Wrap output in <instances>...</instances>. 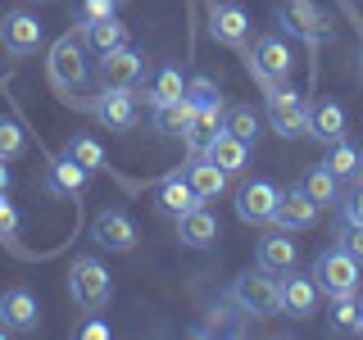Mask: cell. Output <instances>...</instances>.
<instances>
[{
	"instance_id": "obj_1",
	"label": "cell",
	"mask_w": 363,
	"mask_h": 340,
	"mask_svg": "<svg viewBox=\"0 0 363 340\" xmlns=\"http://www.w3.org/2000/svg\"><path fill=\"white\" fill-rule=\"evenodd\" d=\"M45 73H50V86L60 91L64 100H73V91L86 86L91 77V64H86V45L68 32V37H60L50 45V55H45Z\"/></svg>"
},
{
	"instance_id": "obj_2",
	"label": "cell",
	"mask_w": 363,
	"mask_h": 340,
	"mask_svg": "<svg viewBox=\"0 0 363 340\" xmlns=\"http://www.w3.org/2000/svg\"><path fill=\"white\" fill-rule=\"evenodd\" d=\"M68 295H73V304L82 313H100L109 304V295H113V277H109V268L100 264V259H73V268H68Z\"/></svg>"
},
{
	"instance_id": "obj_3",
	"label": "cell",
	"mask_w": 363,
	"mask_h": 340,
	"mask_svg": "<svg viewBox=\"0 0 363 340\" xmlns=\"http://www.w3.org/2000/svg\"><path fill=\"white\" fill-rule=\"evenodd\" d=\"M309 277L318 281V290H323L327 300H332V295H359V286H363V268H359V259L350 254L345 245L323 249V254L313 259Z\"/></svg>"
},
{
	"instance_id": "obj_4",
	"label": "cell",
	"mask_w": 363,
	"mask_h": 340,
	"mask_svg": "<svg viewBox=\"0 0 363 340\" xmlns=\"http://www.w3.org/2000/svg\"><path fill=\"white\" fill-rule=\"evenodd\" d=\"M232 300L241 304L245 313H255V317L281 313V281H277V272H268V268L241 272V277L232 281Z\"/></svg>"
},
{
	"instance_id": "obj_5",
	"label": "cell",
	"mask_w": 363,
	"mask_h": 340,
	"mask_svg": "<svg viewBox=\"0 0 363 340\" xmlns=\"http://www.w3.org/2000/svg\"><path fill=\"white\" fill-rule=\"evenodd\" d=\"M245 68H250V77H255L264 91L286 86V82H291V68H295L291 45L281 41V37H259L255 50H250V60H245Z\"/></svg>"
},
{
	"instance_id": "obj_6",
	"label": "cell",
	"mask_w": 363,
	"mask_h": 340,
	"mask_svg": "<svg viewBox=\"0 0 363 340\" xmlns=\"http://www.w3.org/2000/svg\"><path fill=\"white\" fill-rule=\"evenodd\" d=\"M268 123L277 136H309V105H304L300 91L291 86H272L268 91Z\"/></svg>"
},
{
	"instance_id": "obj_7",
	"label": "cell",
	"mask_w": 363,
	"mask_h": 340,
	"mask_svg": "<svg viewBox=\"0 0 363 340\" xmlns=\"http://www.w3.org/2000/svg\"><path fill=\"white\" fill-rule=\"evenodd\" d=\"M277 200H281V191L272 181H245L236 191V218L250 222V227H268L277 218Z\"/></svg>"
},
{
	"instance_id": "obj_8",
	"label": "cell",
	"mask_w": 363,
	"mask_h": 340,
	"mask_svg": "<svg viewBox=\"0 0 363 340\" xmlns=\"http://www.w3.org/2000/svg\"><path fill=\"white\" fill-rule=\"evenodd\" d=\"M45 41V28L37 14H28V9H9L5 18H0V45H5L9 55H37V45Z\"/></svg>"
},
{
	"instance_id": "obj_9",
	"label": "cell",
	"mask_w": 363,
	"mask_h": 340,
	"mask_svg": "<svg viewBox=\"0 0 363 340\" xmlns=\"http://www.w3.org/2000/svg\"><path fill=\"white\" fill-rule=\"evenodd\" d=\"M91 113H96V123L109 128V132H132L136 128V96L123 91V86H105L91 100Z\"/></svg>"
},
{
	"instance_id": "obj_10",
	"label": "cell",
	"mask_w": 363,
	"mask_h": 340,
	"mask_svg": "<svg viewBox=\"0 0 363 340\" xmlns=\"http://www.w3.org/2000/svg\"><path fill=\"white\" fill-rule=\"evenodd\" d=\"M209 37L227 45V50H241L245 37H250V14L232 0H213L209 5Z\"/></svg>"
},
{
	"instance_id": "obj_11",
	"label": "cell",
	"mask_w": 363,
	"mask_h": 340,
	"mask_svg": "<svg viewBox=\"0 0 363 340\" xmlns=\"http://www.w3.org/2000/svg\"><path fill=\"white\" fill-rule=\"evenodd\" d=\"M141 73H145V55L132 50V45H118V50L100 55V82H105V86L132 91L136 82H141Z\"/></svg>"
},
{
	"instance_id": "obj_12",
	"label": "cell",
	"mask_w": 363,
	"mask_h": 340,
	"mask_svg": "<svg viewBox=\"0 0 363 340\" xmlns=\"http://www.w3.org/2000/svg\"><path fill=\"white\" fill-rule=\"evenodd\" d=\"M91 236H96L100 249H113V254H128L136 245V222L123 209H100L96 222H91Z\"/></svg>"
},
{
	"instance_id": "obj_13",
	"label": "cell",
	"mask_w": 363,
	"mask_h": 340,
	"mask_svg": "<svg viewBox=\"0 0 363 340\" xmlns=\"http://www.w3.org/2000/svg\"><path fill=\"white\" fill-rule=\"evenodd\" d=\"M0 322L9 327V332H18V336H28V332H37V322H41V304H37V295L32 290H5L0 295Z\"/></svg>"
},
{
	"instance_id": "obj_14",
	"label": "cell",
	"mask_w": 363,
	"mask_h": 340,
	"mask_svg": "<svg viewBox=\"0 0 363 340\" xmlns=\"http://www.w3.org/2000/svg\"><path fill=\"white\" fill-rule=\"evenodd\" d=\"M155 204H159V213H168V218H182V213H191L204 200L196 196V186L186 181V173H168L155 186Z\"/></svg>"
},
{
	"instance_id": "obj_15",
	"label": "cell",
	"mask_w": 363,
	"mask_h": 340,
	"mask_svg": "<svg viewBox=\"0 0 363 340\" xmlns=\"http://www.w3.org/2000/svg\"><path fill=\"white\" fill-rule=\"evenodd\" d=\"M313 222H318V204L304 196L300 186H295V191H281V200H277V218H272V227H281V232H309Z\"/></svg>"
},
{
	"instance_id": "obj_16",
	"label": "cell",
	"mask_w": 363,
	"mask_h": 340,
	"mask_svg": "<svg viewBox=\"0 0 363 340\" xmlns=\"http://www.w3.org/2000/svg\"><path fill=\"white\" fill-rule=\"evenodd\" d=\"M86 168L82 164H73V159L68 154H60V159H50V164H45V191H50V196H64V200H73V196H82L86 191Z\"/></svg>"
},
{
	"instance_id": "obj_17",
	"label": "cell",
	"mask_w": 363,
	"mask_h": 340,
	"mask_svg": "<svg viewBox=\"0 0 363 340\" xmlns=\"http://www.w3.org/2000/svg\"><path fill=\"white\" fill-rule=\"evenodd\" d=\"M318 304H323L318 281H313V277H295V268H291V277L281 281V313H291V317H313Z\"/></svg>"
},
{
	"instance_id": "obj_18",
	"label": "cell",
	"mask_w": 363,
	"mask_h": 340,
	"mask_svg": "<svg viewBox=\"0 0 363 340\" xmlns=\"http://www.w3.org/2000/svg\"><path fill=\"white\" fill-rule=\"evenodd\" d=\"M182 173H186V181L196 186V196H200V200H218L223 191H227V181H232V177H227V173H223V168L213 164V159L204 154V150L191 154V164L182 168Z\"/></svg>"
},
{
	"instance_id": "obj_19",
	"label": "cell",
	"mask_w": 363,
	"mask_h": 340,
	"mask_svg": "<svg viewBox=\"0 0 363 340\" xmlns=\"http://www.w3.org/2000/svg\"><path fill=\"white\" fill-rule=\"evenodd\" d=\"M295 259H300V249H295V241H291V232H268L264 241H259V254H255V264L259 268H268V272H291L295 268Z\"/></svg>"
},
{
	"instance_id": "obj_20",
	"label": "cell",
	"mask_w": 363,
	"mask_h": 340,
	"mask_svg": "<svg viewBox=\"0 0 363 340\" xmlns=\"http://www.w3.org/2000/svg\"><path fill=\"white\" fill-rule=\"evenodd\" d=\"M204 154H209V159L223 168L227 177H241V173H245V164H250V145L241 141V136H232L227 128H223L218 136H213L209 145H204Z\"/></svg>"
},
{
	"instance_id": "obj_21",
	"label": "cell",
	"mask_w": 363,
	"mask_h": 340,
	"mask_svg": "<svg viewBox=\"0 0 363 340\" xmlns=\"http://www.w3.org/2000/svg\"><path fill=\"white\" fill-rule=\"evenodd\" d=\"M177 236H182V245H191V249H209L218 241V218H213L204 204H196L191 213L177 218Z\"/></svg>"
},
{
	"instance_id": "obj_22",
	"label": "cell",
	"mask_w": 363,
	"mask_h": 340,
	"mask_svg": "<svg viewBox=\"0 0 363 340\" xmlns=\"http://www.w3.org/2000/svg\"><path fill=\"white\" fill-rule=\"evenodd\" d=\"M309 136H318L323 145H332L345 136V109L336 105V100H318L309 105Z\"/></svg>"
},
{
	"instance_id": "obj_23",
	"label": "cell",
	"mask_w": 363,
	"mask_h": 340,
	"mask_svg": "<svg viewBox=\"0 0 363 340\" xmlns=\"http://www.w3.org/2000/svg\"><path fill=\"white\" fill-rule=\"evenodd\" d=\"M218 132H223V96H218V100H209V105H196V118H191V132H186L191 154L204 150V145H209Z\"/></svg>"
},
{
	"instance_id": "obj_24",
	"label": "cell",
	"mask_w": 363,
	"mask_h": 340,
	"mask_svg": "<svg viewBox=\"0 0 363 340\" xmlns=\"http://www.w3.org/2000/svg\"><path fill=\"white\" fill-rule=\"evenodd\" d=\"M191 118H196V105H191L186 96H177V100H168V105L155 109V128L164 136H182V141H186V132H191Z\"/></svg>"
},
{
	"instance_id": "obj_25",
	"label": "cell",
	"mask_w": 363,
	"mask_h": 340,
	"mask_svg": "<svg viewBox=\"0 0 363 340\" xmlns=\"http://www.w3.org/2000/svg\"><path fill=\"white\" fill-rule=\"evenodd\" d=\"M300 191L318 204V209H323V204H336L340 200V177L327 164H313L309 173H304V181H300Z\"/></svg>"
},
{
	"instance_id": "obj_26",
	"label": "cell",
	"mask_w": 363,
	"mask_h": 340,
	"mask_svg": "<svg viewBox=\"0 0 363 340\" xmlns=\"http://www.w3.org/2000/svg\"><path fill=\"white\" fill-rule=\"evenodd\" d=\"M64 154L73 159V164H82L86 173H100V168L109 164V154H105V145L96 141V136H86V132H73L64 141Z\"/></svg>"
},
{
	"instance_id": "obj_27",
	"label": "cell",
	"mask_w": 363,
	"mask_h": 340,
	"mask_svg": "<svg viewBox=\"0 0 363 340\" xmlns=\"http://www.w3.org/2000/svg\"><path fill=\"white\" fill-rule=\"evenodd\" d=\"M82 37H86V45H91L96 55H105V50L128 45V28L118 23V14H113V18H105V23H91V28H82Z\"/></svg>"
},
{
	"instance_id": "obj_28",
	"label": "cell",
	"mask_w": 363,
	"mask_h": 340,
	"mask_svg": "<svg viewBox=\"0 0 363 340\" xmlns=\"http://www.w3.org/2000/svg\"><path fill=\"white\" fill-rule=\"evenodd\" d=\"M186 96V77L177 73V68H159V73L150 77V86H145V100H150V109L168 105V100Z\"/></svg>"
},
{
	"instance_id": "obj_29",
	"label": "cell",
	"mask_w": 363,
	"mask_h": 340,
	"mask_svg": "<svg viewBox=\"0 0 363 340\" xmlns=\"http://www.w3.org/2000/svg\"><path fill=\"white\" fill-rule=\"evenodd\" d=\"M327 168H332V173H336L340 181H345V177H354L359 168H363V154H359L354 145L345 141V136H340V141L327 145Z\"/></svg>"
},
{
	"instance_id": "obj_30",
	"label": "cell",
	"mask_w": 363,
	"mask_h": 340,
	"mask_svg": "<svg viewBox=\"0 0 363 340\" xmlns=\"http://www.w3.org/2000/svg\"><path fill=\"white\" fill-rule=\"evenodd\" d=\"M223 128L232 132V136H241V141L250 145L259 136V118H255V109H250V105H232V109L223 113Z\"/></svg>"
},
{
	"instance_id": "obj_31",
	"label": "cell",
	"mask_w": 363,
	"mask_h": 340,
	"mask_svg": "<svg viewBox=\"0 0 363 340\" xmlns=\"http://www.w3.org/2000/svg\"><path fill=\"white\" fill-rule=\"evenodd\" d=\"M332 327L336 332H359V295H332Z\"/></svg>"
},
{
	"instance_id": "obj_32",
	"label": "cell",
	"mask_w": 363,
	"mask_h": 340,
	"mask_svg": "<svg viewBox=\"0 0 363 340\" xmlns=\"http://www.w3.org/2000/svg\"><path fill=\"white\" fill-rule=\"evenodd\" d=\"M28 150V136H23V123L18 118H0V159H18Z\"/></svg>"
},
{
	"instance_id": "obj_33",
	"label": "cell",
	"mask_w": 363,
	"mask_h": 340,
	"mask_svg": "<svg viewBox=\"0 0 363 340\" xmlns=\"http://www.w3.org/2000/svg\"><path fill=\"white\" fill-rule=\"evenodd\" d=\"M118 14V0H82L77 5V28H91V23H105Z\"/></svg>"
},
{
	"instance_id": "obj_34",
	"label": "cell",
	"mask_w": 363,
	"mask_h": 340,
	"mask_svg": "<svg viewBox=\"0 0 363 340\" xmlns=\"http://www.w3.org/2000/svg\"><path fill=\"white\" fill-rule=\"evenodd\" d=\"M223 91H218V82H209V77H191L186 82V100L191 105H209V100H218Z\"/></svg>"
},
{
	"instance_id": "obj_35",
	"label": "cell",
	"mask_w": 363,
	"mask_h": 340,
	"mask_svg": "<svg viewBox=\"0 0 363 340\" xmlns=\"http://www.w3.org/2000/svg\"><path fill=\"white\" fill-rule=\"evenodd\" d=\"M0 236H18V209L9 204V191H0Z\"/></svg>"
},
{
	"instance_id": "obj_36",
	"label": "cell",
	"mask_w": 363,
	"mask_h": 340,
	"mask_svg": "<svg viewBox=\"0 0 363 340\" xmlns=\"http://www.w3.org/2000/svg\"><path fill=\"white\" fill-rule=\"evenodd\" d=\"M340 245H345L350 254L363 264V227H350V222H345V232H340Z\"/></svg>"
},
{
	"instance_id": "obj_37",
	"label": "cell",
	"mask_w": 363,
	"mask_h": 340,
	"mask_svg": "<svg viewBox=\"0 0 363 340\" xmlns=\"http://www.w3.org/2000/svg\"><path fill=\"white\" fill-rule=\"evenodd\" d=\"M340 209H345V222H350V227H363V186H359L345 204H340Z\"/></svg>"
},
{
	"instance_id": "obj_38",
	"label": "cell",
	"mask_w": 363,
	"mask_h": 340,
	"mask_svg": "<svg viewBox=\"0 0 363 340\" xmlns=\"http://www.w3.org/2000/svg\"><path fill=\"white\" fill-rule=\"evenodd\" d=\"M77 336H82V340H109V327H105V322H86Z\"/></svg>"
},
{
	"instance_id": "obj_39",
	"label": "cell",
	"mask_w": 363,
	"mask_h": 340,
	"mask_svg": "<svg viewBox=\"0 0 363 340\" xmlns=\"http://www.w3.org/2000/svg\"><path fill=\"white\" fill-rule=\"evenodd\" d=\"M9 181H14V173L5 168V159H0V191H9Z\"/></svg>"
},
{
	"instance_id": "obj_40",
	"label": "cell",
	"mask_w": 363,
	"mask_h": 340,
	"mask_svg": "<svg viewBox=\"0 0 363 340\" xmlns=\"http://www.w3.org/2000/svg\"><path fill=\"white\" fill-rule=\"evenodd\" d=\"M359 336H363V300H359Z\"/></svg>"
},
{
	"instance_id": "obj_41",
	"label": "cell",
	"mask_w": 363,
	"mask_h": 340,
	"mask_svg": "<svg viewBox=\"0 0 363 340\" xmlns=\"http://www.w3.org/2000/svg\"><path fill=\"white\" fill-rule=\"evenodd\" d=\"M359 73H363V41H359Z\"/></svg>"
},
{
	"instance_id": "obj_42",
	"label": "cell",
	"mask_w": 363,
	"mask_h": 340,
	"mask_svg": "<svg viewBox=\"0 0 363 340\" xmlns=\"http://www.w3.org/2000/svg\"><path fill=\"white\" fill-rule=\"evenodd\" d=\"M118 5H123V0H118Z\"/></svg>"
}]
</instances>
